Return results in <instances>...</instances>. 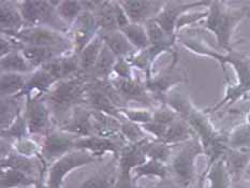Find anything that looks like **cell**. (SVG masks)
<instances>
[{"label": "cell", "instance_id": "816d5d0a", "mask_svg": "<svg viewBox=\"0 0 250 188\" xmlns=\"http://www.w3.org/2000/svg\"><path fill=\"white\" fill-rule=\"evenodd\" d=\"M16 50H20V43L13 38L1 35L0 37V58Z\"/></svg>", "mask_w": 250, "mask_h": 188}, {"label": "cell", "instance_id": "db71d44e", "mask_svg": "<svg viewBox=\"0 0 250 188\" xmlns=\"http://www.w3.org/2000/svg\"><path fill=\"white\" fill-rule=\"evenodd\" d=\"M140 188H182L177 183L174 181L171 177H167L165 180H160L159 183H157L156 185L151 187H140Z\"/></svg>", "mask_w": 250, "mask_h": 188}, {"label": "cell", "instance_id": "5bb4252c", "mask_svg": "<svg viewBox=\"0 0 250 188\" xmlns=\"http://www.w3.org/2000/svg\"><path fill=\"white\" fill-rule=\"evenodd\" d=\"M1 168H10L28 175L37 181H43L44 173L47 172V165L41 157H25L14 149L5 157L1 158Z\"/></svg>", "mask_w": 250, "mask_h": 188}, {"label": "cell", "instance_id": "c3c4849f", "mask_svg": "<svg viewBox=\"0 0 250 188\" xmlns=\"http://www.w3.org/2000/svg\"><path fill=\"white\" fill-rule=\"evenodd\" d=\"M208 10L199 11V12H186V13H184L176 21V26H175L176 35H177V32L179 30L184 28V27L198 23V21H201L202 19L208 18Z\"/></svg>", "mask_w": 250, "mask_h": 188}, {"label": "cell", "instance_id": "836d02e7", "mask_svg": "<svg viewBox=\"0 0 250 188\" xmlns=\"http://www.w3.org/2000/svg\"><path fill=\"white\" fill-rule=\"evenodd\" d=\"M146 31L150 41V46L165 48L167 52L172 51V48L175 44L177 36H171L161 28L154 20L148 21L144 24Z\"/></svg>", "mask_w": 250, "mask_h": 188}, {"label": "cell", "instance_id": "681fc988", "mask_svg": "<svg viewBox=\"0 0 250 188\" xmlns=\"http://www.w3.org/2000/svg\"><path fill=\"white\" fill-rule=\"evenodd\" d=\"M142 128L151 139L158 140V141H162V139L165 138L167 130V126L161 125V124L157 123L155 121H151L147 124H144V125H142Z\"/></svg>", "mask_w": 250, "mask_h": 188}, {"label": "cell", "instance_id": "7bdbcfd3", "mask_svg": "<svg viewBox=\"0 0 250 188\" xmlns=\"http://www.w3.org/2000/svg\"><path fill=\"white\" fill-rule=\"evenodd\" d=\"M25 137H31L28 129V124L25 116V112L16 120L5 130H1V139L8 140L10 142H14L15 140H19Z\"/></svg>", "mask_w": 250, "mask_h": 188}, {"label": "cell", "instance_id": "d6986e66", "mask_svg": "<svg viewBox=\"0 0 250 188\" xmlns=\"http://www.w3.org/2000/svg\"><path fill=\"white\" fill-rule=\"evenodd\" d=\"M85 105L89 107L90 110L96 112H101L117 118V120H124L123 115L121 114V107H118L114 101L108 97L104 91H102L100 88L92 83V81L89 79L88 90H87L86 98H85Z\"/></svg>", "mask_w": 250, "mask_h": 188}, {"label": "cell", "instance_id": "b9f144b4", "mask_svg": "<svg viewBox=\"0 0 250 188\" xmlns=\"http://www.w3.org/2000/svg\"><path fill=\"white\" fill-rule=\"evenodd\" d=\"M121 137L127 144L139 143L143 140L150 138L141 125L130 122L126 118L121 121Z\"/></svg>", "mask_w": 250, "mask_h": 188}, {"label": "cell", "instance_id": "5b68a950", "mask_svg": "<svg viewBox=\"0 0 250 188\" xmlns=\"http://www.w3.org/2000/svg\"><path fill=\"white\" fill-rule=\"evenodd\" d=\"M202 153H204L202 144L198 138H194L172 156L168 164L170 175L182 188H188L193 184L195 179V160Z\"/></svg>", "mask_w": 250, "mask_h": 188}, {"label": "cell", "instance_id": "9c48e42d", "mask_svg": "<svg viewBox=\"0 0 250 188\" xmlns=\"http://www.w3.org/2000/svg\"><path fill=\"white\" fill-rule=\"evenodd\" d=\"M25 116L31 137L42 136L44 138L52 129L56 128L53 113L44 98L26 101Z\"/></svg>", "mask_w": 250, "mask_h": 188}, {"label": "cell", "instance_id": "f546056e", "mask_svg": "<svg viewBox=\"0 0 250 188\" xmlns=\"http://www.w3.org/2000/svg\"><path fill=\"white\" fill-rule=\"evenodd\" d=\"M102 37L104 40V44L117 58H128L137 52L122 30L102 35Z\"/></svg>", "mask_w": 250, "mask_h": 188}, {"label": "cell", "instance_id": "4dcf8cb0", "mask_svg": "<svg viewBox=\"0 0 250 188\" xmlns=\"http://www.w3.org/2000/svg\"><path fill=\"white\" fill-rule=\"evenodd\" d=\"M20 50L24 54V56L27 58V61L34 67L36 70L44 66L45 63L51 62L52 59L56 58L64 54L51 50V48H43V47H36V46H28L23 45L20 43Z\"/></svg>", "mask_w": 250, "mask_h": 188}, {"label": "cell", "instance_id": "484cf974", "mask_svg": "<svg viewBox=\"0 0 250 188\" xmlns=\"http://www.w3.org/2000/svg\"><path fill=\"white\" fill-rule=\"evenodd\" d=\"M167 52L165 48L150 46L143 51H137L133 55L128 57L127 59L131 63L133 69L141 70L145 74V79L149 78L153 74V66L156 58L162 53Z\"/></svg>", "mask_w": 250, "mask_h": 188}, {"label": "cell", "instance_id": "83f0119b", "mask_svg": "<svg viewBox=\"0 0 250 188\" xmlns=\"http://www.w3.org/2000/svg\"><path fill=\"white\" fill-rule=\"evenodd\" d=\"M194 138L197 137H195V133L192 130L191 126L186 121L179 117L177 121L167 127L166 136L161 142L171 145V146H175L177 144L189 142L190 140Z\"/></svg>", "mask_w": 250, "mask_h": 188}, {"label": "cell", "instance_id": "7dc6e473", "mask_svg": "<svg viewBox=\"0 0 250 188\" xmlns=\"http://www.w3.org/2000/svg\"><path fill=\"white\" fill-rule=\"evenodd\" d=\"M112 78L121 80H132L134 79L133 67L127 58H118L113 69Z\"/></svg>", "mask_w": 250, "mask_h": 188}, {"label": "cell", "instance_id": "ee69618b", "mask_svg": "<svg viewBox=\"0 0 250 188\" xmlns=\"http://www.w3.org/2000/svg\"><path fill=\"white\" fill-rule=\"evenodd\" d=\"M12 145L14 152L23 155L25 157H39L41 154V144L38 143L35 139H32V137H25L15 140Z\"/></svg>", "mask_w": 250, "mask_h": 188}, {"label": "cell", "instance_id": "6da1fadb", "mask_svg": "<svg viewBox=\"0 0 250 188\" xmlns=\"http://www.w3.org/2000/svg\"><path fill=\"white\" fill-rule=\"evenodd\" d=\"M88 84L89 79L80 74L71 79L59 81L54 86L44 98L53 113L54 120L56 116H64L66 120L75 106L85 105Z\"/></svg>", "mask_w": 250, "mask_h": 188}, {"label": "cell", "instance_id": "8fae6325", "mask_svg": "<svg viewBox=\"0 0 250 188\" xmlns=\"http://www.w3.org/2000/svg\"><path fill=\"white\" fill-rule=\"evenodd\" d=\"M127 143L122 137L118 138H103L98 136H90L84 138H78L75 141V149L85 150L94 155L98 159L106 154H113L114 158H118L122 148Z\"/></svg>", "mask_w": 250, "mask_h": 188}, {"label": "cell", "instance_id": "cb8c5ba5", "mask_svg": "<svg viewBox=\"0 0 250 188\" xmlns=\"http://www.w3.org/2000/svg\"><path fill=\"white\" fill-rule=\"evenodd\" d=\"M92 128L94 136L103 138L121 137V121L104 113L92 111Z\"/></svg>", "mask_w": 250, "mask_h": 188}, {"label": "cell", "instance_id": "f35d334b", "mask_svg": "<svg viewBox=\"0 0 250 188\" xmlns=\"http://www.w3.org/2000/svg\"><path fill=\"white\" fill-rule=\"evenodd\" d=\"M122 31L137 51H143L150 47V41L144 25L131 23Z\"/></svg>", "mask_w": 250, "mask_h": 188}, {"label": "cell", "instance_id": "d4e9b609", "mask_svg": "<svg viewBox=\"0 0 250 188\" xmlns=\"http://www.w3.org/2000/svg\"><path fill=\"white\" fill-rule=\"evenodd\" d=\"M26 100L20 97H8V98H1L0 104V114H1V122L0 127L1 130L8 129L18 118L25 112Z\"/></svg>", "mask_w": 250, "mask_h": 188}, {"label": "cell", "instance_id": "2e32d148", "mask_svg": "<svg viewBox=\"0 0 250 188\" xmlns=\"http://www.w3.org/2000/svg\"><path fill=\"white\" fill-rule=\"evenodd\" d=\"M98 34H99V28L97 26L95 15L87 11H83V13L71 26L68 35L73 42L74 52L79 54L95 39Z\"/></svg>", "mask_w": 250, "mask_h": 188}, {"label": "cell", "instance_id": "7402d4cb", "mask_svg": "<svg viewBox=\"0 0 250 188\" xmlns=\"http://www.w3.org/2000/svg\"><path fill=\"white\" fill-rule=\"evenodd\" d=\"M117 161L103 167L80 183L77 188H114L117 179Z\"/></svg>", "mask_w": 250, "mask_h": 188}, {"label": "cell", "instance_id": "ab89813d", "mask_svg": "<svg viewBox=\"0 0 250 188\" xmlns=\"http://www.w3.org/2000/svg\"><path fill=\"white\" fill-rule=\"evenodd\" d=\"M57 13L64 23H66L70 28L75 23L79 16L83 13V5L81 1H75V0H61L57 5Z\"/></svg>", "mask_w": 250, "mask_h": 188}, {"label": "cell", "instance_id": "3957f363", "mask_svg": "<svg viewBox=\"0 0 250 188\" xmlns=\"http://www.w3.org/2000/svg\"><path fill=\"white\" fill-rule=\"evenodd\" d=\"M27 27H46L69 34L70 27L59 18L52 0H23L16 1Z\"/></svg>", "mask_w": 250, "mask_h": 188}, {"label": "cell", "instance_id": "6f0895ef", "mask_svg": "<svg viewBox=\"0 0 250 188\" xmlns=\"http://www.w3.org/2000/svg\"><path fill=\"white\" fill-rule=\"evenodd\" d=\"M237 188H250V187H245V186H240V187H237Z\"/></svg>", "mask_w": 250, "mask_h": 188}, {"label": "cell", "instance_id": "ac0fdd59", "mask_svg": "<svg viewBox=\"0 0 250 188\" xmlns=\"http://www.w3.org/2000/svg\"><path fill=\"white\" fill-rule=\"evenodd\" d=\"M55 78L58 82L80 75V63L78 53L72 52L52 59L41 67Z\"/></svg>", "mask_w": 250, "mask_h": 188}, {"label": "cell", "instance_id": "7a4b0ae2", "mask_svg": "<svg viewBox=\"0 0 250 188\" xmlns=\"http://www.w3.org/2000/svg\"><path fill=\"white\" fill-rule=\"evenodd\" d=\"M250 14V10L244 7L238 10H228L224 3L211 2L208 8V15L203 27L216 36L218 46L222 50H231V38L241 21Z\"/></svg>", "mask_w": 250, "mask_h": 188}, {"label": "cell", "instance_id": "4316f807", "mask_svg": "<svg viewBox=\"0 0 250 188\" xmlns=\"http://www.w3.org/2000/svg\"><path fill=\"white\" fill-rule=\"evenodd\" d=\"M117 59L118 58L111 52L110 48L104 44L94 68L86 78L99 81L110 80L113 75V69Z\"/></svg>", "mask_w": 250, "mask_h": 188}, {"label": "cell", "instance_id": "30bf717a", "mask_svg": "<svg viewBox=\"0 0 250 188\" xmlns=\"http://www.w3.org/2000/svg\"><path fill=\"white\" fill-rule=\"evenodd\" d=\"M110 80L127 106L128 102H137L145 109L154 110L157 107V102L145 86L144 81L135 78L132 80L111 78Z\"/></svg>", "mask_w": 250, "mask_h": 188}, {"label": "cell", "instance_id": "ba28073f", "mask_svg": "<svg viewBox=\"0 0 250 188\" xmlns=\"http://www.w3.org/2000/svg\"><path fill=\"white\" fill-rule=\"evenodd\" d=\"M77 137L54 128L43 138L40 157L48 166L62 156L75 150Z\"/></svg>", "mask_w": 250, "mask_h": 188}, {"label": "cell", "instance_id": "f907efd6", "mask_svg": "<svg viewBox=\"0 0 250 188\" xmlns=\"http://www.w3.org/2000/svg\"><path fill=\"white\" fill-rule=\"evenodd\" d=\"M113 10H114V15H115V20L118 26L119 30H123L131 24L126 11L122 7V4L119 1H113Z\"/></svg>", "mask_w": 250, "mask_h": 188}, {"label": "cell", "instance_id": "bcb514c9", "mask_svg": "<svg viewBox=\"0 0 250 188\" xmlns=\"http://www.w3.org/2000/svg\"><path fill=\"white\" fill-rule=\"evenodd\" d=\"M179 118L178 114L167 104H160L153 110V121L168 127Z\"/></svg>", "mask_w": 250, "mask_h": 188}, {"label": "cell", "instance_id": "9a60e30c", "mask_svg": "<svg viewBox=\"0 0 250 188\" xmlns=\"http://www.w3.org/2000/svg\"><path fill=\"white\" fill-rule=\"evenodd\" d=\"M57 83L58 81L53 78L46 70L39 68L27 77L25 88L18 97L25 98L26 101L43 99Z\"/></svg>", "mask_w": 250, "mask_h": 188}, {"label": "cell", "instance_id": "d590c367", "mask_svg": "<svg viewBox=\"0 0 250 188\" xmlns=\"http://www.w3.org/2000/svg\"><path fill=\"white\" fill-rule=\"evenodd\" d=\"M0 179L1 188H28L35 186L39 182L20 171L10 168H1Z\"/></svg>", "mask_w": 250, "mask_h": 188}, {"label": "cell", "instance_id": "1f68e13d", "mask_svg": "<svg viewBox=\"0 0 250 188\" xmlns=\"http://www.w3.org/2000/svg\"><path fill=\"white\" fill-rule=\"evenodd\" d=\"M168 176H171L168 166L154 159H147V161L132 171V180L135 184L142 177H158L160 180H165Z\"/></svg>", "mask_w": 250, "mask_h": 188}, {"label": "cell", "instance_id": "277c9868", "mask_svg": "<svg viewBox=\"0 0 250 188\" xmlns=\"http://www.w3.org/2000/svg\"><path fill=\"white\" fill-rule=\"evenodd\" d=\"M8 37L13 38L23 45L51 48L62 54L74 52L73 42L68 34L46 27H25Z\"/></svg>", "mask_w": 250, "mask_h": 188}, {"label": "cell", "instance_id": "f1b7e54d", "mask_svg": "<svg viewBox=\"0 0 250 188\" xmlns=\"http://www.w3.org/2000/svg\"><path fill=\"white\" fill-rule=\"evenodd\" d=\"M0 67H1V73L30 74L36 70L27 61L21 50H16L0 58Z\"/></svg>", "mask_w": 250, "mask_h": 188}, {"label": "cell", "instance_id": "52a82bcc", "mask_svg": "<svg viewBox=\"0 0 250 188\" xmlns=\"http://www.w3.org/2000/svg\"><path fill=\"white\" fill-rule=\"evenodd\" d=\"M100 159L95 157L85 150L75 149L67 155L62 156L50 165L47 169L46 184L50 188H62L64 179L75 169L82 168L84 166L98 163Z\"/></svg>", "mask_w": 250, "mask_h": 188}, {"label": "cell", "instance_id": "e0dca14e", "mask_svg": "<svg viewBox=\"0 0 250 188\" xmlns=\"http://www.w3.org/2000/svg\"><path fill=\"white\" fill-rule=\"evenodd\" d=\"M122 7L126 11L132 24L144 25L154 20L164 9L166 1L153 0H121Z\"/></svg>", "mask_w": 250, "mask_h": 188}, {"label": "cell", "instance_id": "60d3db41", "mask_svg": "<svg viewBox=\"0 0 250 188\" xmlns=\"http://www.w3.org/2000/svg\"><path fill=\"white\" fill-rule=\"evenodd\" d=\"M227 138L230 149L250 150V124L237 127Z\"/></svg>", "mask_w": 250, "mask_h": 188}, {"label": "cell", "instance_id": "4fadbf2b", "mask_svg": "<svg viewBox=\"0 0 250 188\" xmlns=\"http://www.w3.org/2000/svg\"><path fill=\"white\" fill-rule=\"evenodd\" d=\"M56 128L77 138L94 136L92 111L86 105L75 106L66 120L56 126Z\"/></svg>", "mask_w": 250, "mask_h": 188}, {"label": "cell", "instance_id": "9f6ffc18", "mask_svg": "<svg viewBox=\"0 0 250 188\" xmlns=\"http://www.w3.org/2000/svg\"><path fill=\"white\" fill-rule=\"evenodd\" d=\"M188 188H203V185H202V180H201V181L198 183V185H195V186H190V187H188Z\"/></svg>", "mask_w": 250, "mask_h": 188}, {"label": "cell", "instance_id": "44dd1931", "mask_svg": "<svg viewBox=\"0 0 250 188\" xmlns=\"http://www.w3.org/2000/svg\"><path fill=\"white\" fill-rule=\"evenodd\" d=\"M27 27L16 1H0V30L1 35L11 36Z\"/></svg>", "mask_w": 250, "mask_h": 188}, {"label": "cell", "instance_id": "ffe728a7", "mask_svg": "<svg viewBox=\"0 0 250 188\" xmlns=\"http://www.w3.org/2000/svg\"><path fill=\"white\" fill-rule=\"evenodd\" d=\"M148 139L149 138L145 139L139 143L125 145L117 158L118 172L132 175V171L137 167L147 161L148 158L144 153V144Z\"/></svg>", "mask_w": 250, "mask_h": 188}, {"label": "cell", "instance_id": "74e56055", "mask_svg": "<svg viewBox=\"0 0 250 188\" xmlns=\"http://www.w3.org/2000/svg\"><path fill=\"white\" fill-rule=\"evenodd\" d=\"M208 180L210 183L209 188H230L231 175L228 171L225 156L209 166Z\"/></svg>", "mask_w": 250, "mask_h": 188}, {"label": "cell", "instance_id": "8992f818", "mask_svg": "<svg viewBox=\"0 0 250 188\" xmlns=\"http://www.w3.org/2000/svg\"><path fill=\"white\" fill-rule=\"evenodd\" d=\"M177 62L178 55L176 52H174L173 62L170 66L161 70L159 73H153L149 78L144 80L145 86L159 105L164 104L167 95L171 93L175 86L188 82L187 75L184 73L181 68L176 66Z\"/></svg>", "mask_w": 250, "mask_h": 188}, {"label": "cell", "instance_id": "f6af8a7d", "mask_svg": "<svg viewBox=\"0 0 250 188\" xmlns=\"http://www.w3.org/2000/svg\"><path fill=\"white\" fill-rule=\"evenodd\" d=\"M121 114L126 120L138 124V125H144L153 121V110L150 109H134V107H122Z\"/></svg>", "mask_w": 250, "mask_h": 188}, {"label": "cell", "instance_id": "e575fe53", "mask_svg": "<svg viewBox=\"0 0 250 188\" xmlns=\"http://www.w3.org/2000/svg\"><path fill=\"white\" fill-rule=\"evenodd\" d=\"M26 82L27 77H25V74L1 73V79H0L1 98L18 97L24 90Z\"/></svg>", "mask_w": 250, "mask_h": 188}, {"label": "cell", "instance_id": "7c38bea8", "mask_svg": "<svg viewBox=\"0 0 250 188\" xmlns=\"http://www.w3.org/2000/svg\"><path fill=\"white\" fill-rule=\"evenodd\" d=\"M210 3V1H166L164 9H162L161 12L156 16L154 21L167 32V34L171 36H177L175 32L176 21L184 13L189 12L190 10L194 8H209Z\"/></svg>", "mask_w": 250, "mask_h": 188}, {"label": "cell", "instance_id": "d6a6232c", "mask_svg": "<svg viewBox=\"0 0 250 188\" xmlns=\"http://www.w3.org/2000/svg\"><path fill=\"white\" fill-rule=\"evenodd\" d=\"M94 15L98 28H99V34L107 35L119 30L115 15H114L113 1H102L99 9L96 11Z\"/></svg>", "mask_w": 250, "mask_h": 188}, {"label": "cell", "instance_id": "f5cc1de1", "mask_svg": "<svg viewBox=\"0 0 250 188\" xmlns=\"http://www.w3.org/2000/svg\"><path fill=\"white\" fill-rule=\"evenodd\" d=\"M114 188H140L132 180L131 174L121 173L117 171V179Z\"/></svg>", "mask_w": 250, "mask_h": 188}, {"label": "cell", "instance_id": "8d00e7d4", "mask_svg": "<svg viewBox=\"0 0 250 188\" xmlns=\"http://www.w3.org/2000/svg\"><path fill=\"white\" fill-rule=\"evenodd\" d=\"M172 147L171 145L149 138L144 144V153L148 159H154L159 163L168 165L173 156Z\"/></svg>", "mask_w": 250, "mask_h": 188}, {"label": "cell", "instance_id": "603a6c76", "mask_svg": "<svg viewBox=\"0 0 250 188\" xmlns=\"http://www.w3.org/2000/svg\"><path fill=\"white\" fill-rule=\"evenodd\" d=\"M103 46H104V40H103L101 34H98L95 39L78 54L81 75L87 77L89 74L100 56Z\"/></svg>", "mask_w": 250, "mask_h": 188}, {"label": "cell", "instance_id": "11a10c76", "mask_svg": "<svg viewBox=\"0 0 250 188\" xmlns=\"http://www.w3.org/2000/svg\"><path fill=\"white\" fill-rule=\"evenodd\" d=\"M34 188H50L47 186V184H46V182L43 180V181H39L37 183V184L34 186Z\"/></svg>", "mask_w": 250, "mask_h": 188}]
</instances>
